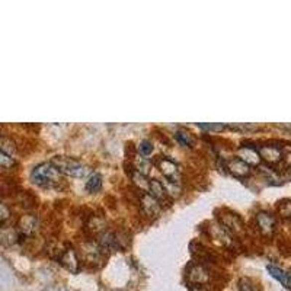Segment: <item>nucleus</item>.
Wrapping results in <instances>:
<instances>
[{
    "instance_id": "1",
    "label": "nucleus",
    "mask_w": 291,
    "mask_h": 291,
    "mask_svg": "<svg viewBox=\"0 0 291 291\" xmlns=\"http://www.w3.org/2000/svg\"><path fill=\"white\" fill-rule=\"evenodd\" d=\"M31 181L42 188H54L61 184L63 175L53 162H45L32 169Z\"/></svg>"
},
{
    "instance_id": "2",
    "label": "nucleus",
    "mask_w": 291,
    "mask_h": 291,
    "mask_svg": "<svg viewBox=\"0 0 291 291\" xmlns=\"http://www.w3.org/2000/svg\"><path fill=\"white\" fill-rule=\"evenodd\" d=\"M53 163L57 166L61 175H66L70 178H86L91 174L89 166H86L78 159H73L69 156H56L53 159Z\"/></svg>"
},
{
    "instance_id": "3",
    "label": "nucleus",
    "mask_w": 291,
    "mask_h": 291,
    "mask_svg": "<svg viewBox=\"0 0 291 291\" xmlns=\"http://www.w3.org/2000/svg\"><path fill=\"white\" fill-rule=\"evenodd\" d=\"M157 168L160 169L162 175L166 178V181L174 182V184H179L182 174H181L179 166L175 163L174 160H171L168 157H160V159H157Z\"/></svg>"
},
{
    "instance_id": "4",
    "label": "nucleus",
    "mask_w": 291,
    "mask_h": 291,
    "mask_svg": "<svg viewBox=\"0 0 291 291\" xmlns=\"http://www.w3.org/2000/svg\"><path fill=\"white\" fill-rule=\"evenodd\" d=\"M220 224L230 234H240L243 232L242 218L232 211H224V213L220 214Z\"/></svg>"
},
{
    "instance_id": "5",
    "label": "nucleus",
    "mask_w": 291,
    "mask_h": 291,
    "mask_svg": "<svg viewBox=\"0 0 291 291\" xmlns=\"http://www.w3.org/2000/svg\"><path fill=\"white\" fill-rule=\"evenodd\" d=\"M255 221H256V226H258L259 232L262 233V236L271 237L275 232L277 223H275V217L272 214L267 213V211H261V213L256 214Z\"/></svg>"
},
{
    "instance_id": "6",
    "label": "nucleus",
    "mask_w": 291,
    "mask_h": 291,
    "mask_svg": "<svg viewBox=\"0 0 291 291\" xmlns=\"http://www.w3.org/2000/svg\"><path fill=\"white\" fill-rule=\"evenodd\" d=\"M187 277L193 286H205L210 281V272L204 265H199V264L191 265Z\"/></svg>"
},
{
    "instance_id": "7",
    "label": "nucleus",
    "mask_w": 291,
    "mask_h": 291,
    "mask_svg": "<svg viewBox=\"0 0 291 291\" xmlns=\"http://www.w3.org/2000/svg\"><path fill=\"white\" fill-rule=\"evenodd\" d=\"M39 221L38 217L34 214H23L18 221V233L19 236H32L34 233L38 230Z\"/></svg>"
},
{
    "instance_id": "8",
    "label": "nucleus",
    "mask_w": 291,
    "mask_h": 291,
    "mask_svg": "<svg viewBox=\"0 0 291 291\" xmlns=\"http://www.w3.org/2000/svg\"><path fill=\"white\" fill-rule=\"evenodd\" d=\"M140 207H141L143 213L149 215V217H152V218L157 217L160 213V208H162L160 202L156 199L153 195L147 194V193L141 194V196H140Z\"/></svg>"
},
{
    "instance_id": "9",
    "label": "nucleus",
    "mask_w": 291,
    "mask_h": 291,
    "mask_svg": "<svg viewBox=\"0 0 291 291\" xmlns=\"http://www.w3.org/2000/svg\"><path fill=\"white\" fill-rule=\"evenodd\" d=\"M237 157L249 166H259L262 160L258 153V149L253 146H248V144H243L237 149Z\"/></svg>"
},
{
    "instance_id": "10",
    "label": "nucleus",
    "mask_w": 291,
    "mask_h": 291,
    "mask_svg": "<svg viewBox=\"0 0 291 291\" xmlns=\"http://www.w3.org/2000/svg\"><path fill=\"white\" fill-rule=\"evenodd\" d=\"M60 262L61 265L70 272H78L79 270V256L76 249L67 246L61 251V255H60Z\"/></svg>"
},
{
    "instance_id": "11",
    "label": "nucleus",
    "mask_w": 291,
    "mask_h": 291,
    "mask_svg": "<svg viewBox=\"0 0 291 291\" xmlns=\"http://www.w3.org/2000/svg\"><path fill=\"white\" fill-rule=\"evenodd\" d=\"M258 153L262 160H265L270 165H277L283 160V150L277 146H261L258 149Z\"/></svg>"
},
{
    "instance_id": "12",
    "label": "nucleus",
    "mask_w": 291,
    "mask_h": 291,
    "mask_svg": "<svg viewBox=\"0 0 291 291\" xmlns=\"http://www.w3.org/2000/svg\"><path fill=\"white\" fill-rule=\"evenodd\" d=\"M227 171L237 178H246L251 175V166L246 165L239 157H232L227 160Z\"/></svg>"
},
{
    "instance_id": "13",
    "label": "nucleus",
    "mask_w": 291,
    "mask_h": 291,
    "mask_svg": "<svg viewBox=\"0 0 291 291\" xmlns=\"http://www.w3.org/2000/svg\"><path fill=\"white\" fill-rule=\"evenodd\" d=\"M210 234H211V237H213L215 242H218V243H221L224 246H229L232 243V234L227 232L220 223L213 224L210 227Z\"/></svg>"
},
{
    "instance_id": "14",
    "label": "nucleus",
    "mask_w": 291,
    "mask_h": 291,
    "mask_svg": "<svg viewBox=\"0 0 291 291\" xmlns=\"http://www.w3.org/2000/svg\"><path fill=\"white\" fill-rule=\"evenodd\" d=\"M149 193H150V195H153L160 204H168L169 195H168L165 187H163V184H162L160 181H157V179H150Z\"/></svg>"
},
{
    "instance_id": "15",
    "label": "nucleus",
    "mask_w": 291,
    "mask_h": 291,
    "mask_svg": "<svg viewBox=\"0 0 291 291\" xmlns=\"http://www.w3.org/2000/svg\"><path fill=\"white\" fill-rule=\"evenodd\" d=\"M19 240V233L15 227H0V243L4 246H12Z\"/></svg>"
},
{
    "instance_id": "16",
    "label": "nucleus",
    "mask_w": 291,
    "mask_h": 291,
    "mask_svg": "<svg viewBox=\"0 0 291 291\" xmlns=\"http://www.w3.org/2000/svg\"><path fill=\"white\" fill-rule=\"evenodd\" d=\"M267 270L271 274L272 278L278 280L286 289H290L291 290V274L286 272L284 270H281V268H278V267H274V265H268Z\"/></svg>"
},
{
    "instance_id": "17",
    "label": "nucleus",
    "mask_w": 291,
    "mask_h": 291,
    "mask_svg": "<svg viewBox=\"0 0 291 291\" xmlns=\"http://www.w3.org/2000/svg\"><path fill=\"white\" fill-rule=\"evenodd\" d=\"M150 169H152V162L144 157V156H136V160H134V171H137L138 174L147 175L150 174Z\"/></svg>"
},
{
    "instance_id": "18",
    "label": "nucleus",
    "mask_w": 291,
    "mask_h": 291,
    "mask_svg": "<svg viewBox=\"0 0 291 291\" xmlns=\"http://www.w3.org/2000/svg\"><path fill=\"white\" fill-rule=\"evenodd\" d=\"M88 229L91 230L92 233H100L105 232V220H103V217H100V215H92L91 218H89V223H88Z\"/></svg>"
},
{
    "instance_id": "19",
    "label": "nucleus",
    "mask_w": 291,
    "mask_h": 291,
    "mask_svg": "<svg viewBox=\"0 0 291 291\" xmlns=\"http://www.w3.org/2000/svg\"><path fill=\"white\" fill-rule=\"evenodd\" d=\"M131 178H133V182H134V185H136L140 191H143V193L149 191L150 181L147 179V176H146V175H141V174H138L137 171H133Z\"/></svg>"
},
{
    "instance_id": "20",
    "label": "nucleus",
    "mask_w": 291,
    "mask_h": 291,
    "mask_svg": "<svg viewBox=\"0 0 291 291\" xmlns=\"http://www.w3.org/2000/svg\"><path fill=\"white\" fill-rule=\"evenodd\" d=\"M100 187H102V176L99 174L91 175L89 179H88V182H86V190H88V193L95 194V193H97V191L100 190Z\"/></svg>"
},
{
    "instance_id": "21",
    "label": "nucleus",
    "mask_w": 291,
    "mask_h": 291,
    "mask_svg": "<svg viewBox=\"0 0 291 291\" xmlns=\"http://www.w3.org/2000/svg\"><path fill=\"white\" fill-rule=\"evenodd\" d=\"M176 138H178V141L181 143V144H184V146H187V147H194L195 146V137L194 134H191L190 131H187V130H179V131H176Z\"/></svg>"
},
{
    "instance_id": "22",
    "label": "nucleus",
    "mask_w": 291,
    "mask_h": 291,
    "mask_svg": "<svg viewBox=\"0 0 291 291\" xmlns=\"http://www.w3.org/2000/svg\"><path fill=\"white\" fill-rule=\"evenodd\" d=\"M278 213L283 218L291 220V201L290 199H284L278 204Z\"/></svg>"
},
{
    "instance_id": "23",
    "label": "nucleus",
    "mask_w": 291,
    "mask_h": 291,
    "mask_svg": "<svg viewBox=\"0 0 291 291\" xmlns=\"http://www.w3.org/2000/svg\"><path fill=\"white\" fill-rule=\"evenodd\" d=\"M15 165H16V160H15L12 156L7 155V153H4V152H1V150H0V166L10 169V168H13Z\"/></svg>"
},
{
    "instance_id": "24",
    "label": "nucleus",
    "mask_w": 291,
    "mask_h": 291,
    "mask_svg": "<svg viewBox=\"0 0 291 291\" xmlns=\"http://www.w3.org/2000/svg\"><path fill=\"white\" fill-rule=\"evenodd\" d=\"M138 152H140V155L144 156V157L152 155V152H153V144H152V141L143 140V141L140 143V146H138Z\"/></svg>"
},
{
    "instance_id": "25",
    "label": "nucleus",
    "mask_w": 291,
    "mask_h": 291,
    "mask_svg": "<svg viewBox=\"0 0 291 291\" xmlns=\"http://www.w3.org/2000/svg\"><path fill=\"white\" fill-rule=\"evenodd\" d=\"M9 217H10V208L4 202L0 201V223L6 221Z\"/></svg>"
},
{
    "instance_id": "26",
    "label": "nucleus",
    "mask_w": 291,
    "mask_h": 291,
    "mask_svg": "<svg viewBox=\"0 0 291 291\" xmlns=\"http://www.w3.org/2000/svg\"><path fill=\"white\" fill-rule=\"evenodd\" d=\"M198 125L204 130H213V131H221L226 128V125L223 124H198Z\"/></svg>"
},
{
    "instance_id": "27",
    "label": "nucleus",
    "mask_w": 291,
    "mask_h": 291,
    "mask_svg": "<svg viewBox=\"0 0 291 291\" xmlns=\"http://www.w3.org/2000/svg\"><path fill=\"white\" fill-rule=\"evenodd\" d=\"M239 290L240 291H256L252 287V284L248 280H240L239 281Z\"/></svg>"
},
{
    "instance_id": "28",
    "label": "nucleus",
    "mask_w": 291,
    "mask_h": 291,
    "mask_svg": "<svg viewBox=\"0 0 291 291\" xmlns=\"http://www.w3.org/2000/svg\"><path fill=\"white\" fill-rule=\"evenodd\" d=\"M286 162H287V169H289V172H290L291 176V155H289L286 157Z\"/></svg>"
},
{
    "instance_id": "29",
    "label": "nucleus",
    "mask_w": 291,
    "mask_h": 291,
    "mask_svg": "<svg viewBox=\"0 0 291 291\" xmlns=\"http://www.w3.org/2000/svg\"><path fill=\"white\" fill-rule=\"evenodd\" d=\"M191 291H208L204 286H194V289Z\"/></svg>"
},
{
    "instance_id": "30",
    "label": "nucleus",
    "mask_w": 291,
    "mask_h": 291,
    "mask_svg": "<svg viewBox=\"0 0 291 291\" xmlns=\"http://www.w3.org/2000/svg\"><path fill=\"white\" fill-rule=\"evenodd\" d=\"M290 130H291V127H290Z\"/></svg>"
}]
</instances>
